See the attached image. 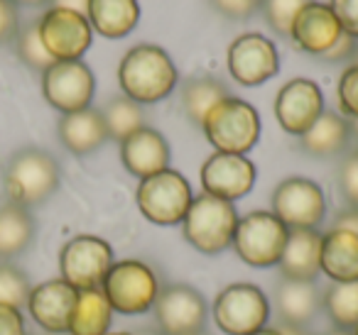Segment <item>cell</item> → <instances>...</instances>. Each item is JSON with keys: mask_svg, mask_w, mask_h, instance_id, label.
I'll list each match as a JSON object with an SVG mask.
<instances>
[{"mask_svg": "<svg viewBox=\"0 0 358 335\" xmlns=\"http://www.w3.org/2000/svg\"><path fill=\"white\" fill-rule=\"evenodd\" d=\"M179 81L177 66L157 45H138L125 52L118 66V84L123 96L140 105L164 100Z\"/></svg>", "mask_w": 358, "mask_h": 335, "instance_id": "6da1fadb", "label": "cell"}, {"mask_svg": "<svg viewBox=\"0 0 358 335\" xmlns=\"http://www.w3.org/2000/svg\"><path fill=\"white\" fill-rule=\"evenodd\" d=\"M59 162L47 149L22 147L10 154L3 172V186L10 203L22 208L42 206L59 188Z\"/></svg>", "mask_w": 358, "mask_h": 335, "instance_id": "7a4b0ae2", "label": "cell"}, {"mask_svg": "<svg viewBox=\"0 0 358 335\" xmlns=\"http://www.w3.org/2000/svg\"><path fill=\"white\" fill-rule=\"evenodd\" d=\"M236 225H238V213L234 203L201 193L194 196L182 221V235L194 250L204 255H219L231 247Z\"/></svg>", "mask_w": 358, "mask_h": 335, "instance_id": "3957f363", "label": "cell"}, {"mask_svg": "<svg viewBox=\"0 0 358 335\" xmlns=\"http://www.w3.org/2000/svg\"><path fill=\"white\" fill-rule=\"evenodd\" d=\"M201 130L216 152L248 154L260 140V115L248 100L229 96L209 110Z\"/></svg>", "mask_w": 358, "mask_h": 335, "instance_id": "277c9868", "label": "cell"}, {"mask_svg": "<svg viewBox=\"0 0 358 335\" xmlns=\"http://www.w3.org/2000/svg\"><path fill=\"white\" fill-rule=\"evenodd\" d=\"M159 279L155 269L143 260H118L106 274L101 291L108 299L113 313L143 315L152 311L159 294Z\"/></svg>", "mask_w": 358, "mask_h": 335, "instance_id": "5b68a950", "label": "cell"}, {"mask_svg": "<svg viewBox=\"0 0 358 335\" xmlns=\"http://www.w3.org/2000/svg\"><path fill=\"white\" fill-rule=\"evenodd\" d=\"M211 318L224 335H253L268 328L270 301L255 284H229L216 294Z\"/></svg>", "mask_w": 358, "mask_h": 335, "instance_id": "8992f818", "label": "cell"}, {"mask_svg": "<svg viewBox=\"0 0 358 335\" xmlns=\"http://www.w3.org/2000/svg\"><path fill=\"white\" fill-rule=\"evenodd\" d=\"M135 201L145 221L155 225H182L194 201V193L182 174L174 169H164L140 181Z\"/></svg>", "mask_w": 358, "mask_h": 335, "instance_id": "52a82bcc", "label": "cell"}, {"mask_svg": "<svg viewBox=\"0 0 358 335\" xmlns=\"http://www.w3.org/2000/svg\"><path fill=\"white\" fill-rule=\"evenodd\" d=\"M287 225L270 211H253L238 218L231 247L248 267H278L287 242Z\"/></svg>", "mask_w": 358, "mask_h": 335, "instance_id": "ba28073f", "label": "cell"}, {"mask_svg": "<svg viewBox=\"0 0 358 335\" xmlns=\"http://www.w3.org/2000/svg\"><path fill=\"white\" fill-rule=\"evenodd\" d=\"M113 262V247L103 237L76 235L59 250V276L76 291L101 289Z\"/></svg>", "mask_w": 358, "mask_h": 335, "instance_id": "9c48e42d", "label": "cell"}, {"mask_svg": "<svg viewBox=\"0 0 358 335\" xmlns=\"http://www.w3.org/2000/svg\"><path fill=\"white\" fill-rule=\"evenodd\" d=\"M155 323L164 335H189L206 330L209 306L201 291L189 284H167L152 304Z\"/></svg>", "mask_w": 358, "mask_h": 335, "instance_id": "30bf717a", "label": "cell"}, {"mask_svg": "<svg viewBox=\"0 0 358 335\" xmlns=\"http://www.w3.org/2000/svg\"><path fill=\"white\" fill-rule=\"evenodd\" d=\"M273 216L280 218L287 230H317L327 216L322 186L304 177L280 181L273 193Z\"/></svg>", "mask_w": 358, "mask_h": 335, "instance_id": "8fae6325", "label": "cell"}, {"mask_svg": "<svg viewBox=\"0 0 358 335\" xmlns=\"http://www.w3.org/2000/svg\"><path fill=\"white\" fill-rule=\"evenodd\" d=\"M40 40L55 61H79L94 40V30L84 13L52 6L40 17Z\"/></svg>", "mask_w": 358, "mask_h": 335, "instance_id": "7c38bea8", "label": "cell"}, {"mask_svg": "<svg viewBox=\"0 0 358 335\" xmlns=\"http://www.w3.org/2000/svg\"><path fill=\"white\" fill-rule=\"evenodd\" d=\"M96 94V76L84 61H55L42 71V96L62 115L91 108Z\"/></svg>", "mask_w": 358, "mask_h": 335, "instance_id": "4fadbf2b", "label": "cell"}, {"mask_svg": "<svg viewBox=\"0 0 358 335\" xmlns=\"http://www.w3.org/2000/svg\"><path fill=\"white\" fill-rule=\"evenodd\" d=\"M229 74L241 86H260L278 76L280 71V54L278 47L268 37L258 32H245L236 37L229 47Z\"/></svg>", "mask_w": 358, "mask_h": 335, "instance_id": "5bb4252c", "label": "cell"}, {"mask_svg": "<svg viewBox=\"0 0 358 335\" xmlns=\"http://www.w3.org/2000/svg\"><path fill=\"white\" fill-rule=\"evenodd\" d=\"M324 110V94L312 79L287 81L275 98V118L280 128L294 137H302Z\"/></svg>", "mask_w": 358, "mask_h": 335, "instance_id": "9a60e30c", "label": "cell"}, {"mask_svg": "<svg viewBox=\"0 0 358 335\" xmlns=\"http://www.w3.org/2000/svg\"><path fill=\"white\" fill-rule=\"evenodd\" d=\"M255 186V164L245 154L214 152L201 164V188L204 193L224 201H238Z\"/></svg>", "mask_w": 358, "mask_h": 335, "instance_id": "2e32d148", "label": "cell"}, {"mask_svg": "<svg viewBox=\"0 0 358 335\" xmlns=\"http://www.w3.org/2000/svg\"><path fill=\"white\" fill-rule=\"evenodd\" d=\"M76 299H79V291L66 284L62 276H57V279H47L32 286L25 306L30 311V318L45 333H66Z\"/></svg>", "mask_w": 358, "mask_h": 335, "instance_id": "e0dca14e", "label": "cell"}, {"mask_svg": "<svg viewBox=\"0 0 358 335\" xmlns=\"http://www.w3.org/2000/svg\"><path fill=\"white\" fill-rule=\"evenodd\" d=\"M341 32L343 30L336 17H334L331 8L324 6V3H317V0L304 6L294 17L292 27H289V37H292L294 45L312 57L327 54L336 45Z\"/></svg>", "mask_w": 358, "mask_h": 335, "instance_id": "ac0fdd59", "label": "cell"}, {"mask_svg": "<svg viewBox=\"0 0 358 335\" xmlns=\"http://www.w3.org/2000/svg\"><path fill=\"white\" fill-rule=\"evenodd\" d=\"M169 157H172L169 142L150 125L135 130L120 142V162L140 181L169 169Z\"/></svg>", "mask_w": 358, "mask_h": 335, "instance_id": "d6986e66", "label": "cell"}, {"mask_svg": "<svg viewBox=\"0 0 358 335\" xmlns=\"http://www.w3.org/2000/svg\"><path fill=\"white\" fill-rule=\"evenodd\" d=\"M275 308H278L280 323L309 328V323L322 313V289L317 286V281L280 276V281L275 284Z\"/></svg>", "mask_w": 358, "mask_h": 335, "instance_id": "ffe728a7", "label": "cell"}, {"mask_svg": "<svg viewBox=\"0 0 358 335\" xmlns=\"http://www.w3.org/2000/svg\"><path fill=\"white\" fill-rule=\"evenodd\" d=\"M319 255H322V232L289 230L282 257L278 262L280 276H285V279L317 281V276L322 274Z\"/></svg>", "mask_w": 358, "mask_h": 335, "instance_id": "44dd1931", "label": "cell"}, {"mask_svg": "<svg viewBox=\"0 0 358 335\" xmlns=\"http://www.w3.org/2000/svg\"><path fill=\"white\" fill-rule=\"evenodd\" d=\"M319 267H322V274L336 284L358 281V235L338 228L324 232Z\"/></svg>", "mask_w": 358, "mask_h": 335, "instance_id": "7402d4cb", "label": "cell"}, {"mask_svg": "<svg viewBox=\"0 0 358 335\" xmlns=\"http://www.w3.org/2000/svg\"><path fill=\"white\" fill-rule=\"evenodd\" d=\"M57 135H59L62 144L76 157H86V154L96 152L108 140L101 110L96 108H84L76 113L62 115L59 125H57Z\"/></svg>", "mask_w": 358, "mask_h": 335, "instance_id": "603a6c76", "label": "cell"}, {"mask_svg": "<svg viewBox=\"0 0 358 335\" xmlns=\"http://www.w3.org/2000/svg\"><path fill=\"white\" fill-rule=\"evenodd\" d=\"M351 123L334 110H324L317 123L299 137V149L312 157H338L351 147Z\"/></svg>", "mask_w": 358, "mask_h": 335, "instance_id": "cb8c5ba5", "label": "cell"}, {"mask_svg": "<svg viewBox=\"0 0 358 335\" xmlns=\"http://www.w3.org/2000/svg\"><path fill=\"white\" fill-rule=\"evenodd\" d=\"M86 17L91 22V30L108 40H120L130 35L140 20L138 0H89Z\"/></svg>", "mask_w": 358, "mask_h": 335, "instance_id": "d4e9b609", "label": "cell"}, {"mask_svg": "<svg viewBox=\"0 0 358 335\" xmlns=\"http://www.w3.org/2000/svg\"><path fill=\"white\" fill-rule=\"evenodd\" d=\"M35 232L37 225L30 208H22L10 201L3 203L0 206V262L22 255L35 240Z\"/></svg>", "mask_w": 358, "mask_h": 335, "instance_id": "484cf974", "label": "cell"}, {"mask_svg": "<svg viewBox=\"0 0 358 335\" xmlns=\"http://www.w3.org/2000/svg\"><path fill=\"white\" fill-rule=\"evenodd\" d=\"M110 323H113V308L101 289L79 291L74 313L69 320L71 335H108Z\"/></svg>", "mask_w": 358, "mask_h": 335, "instance_id": "4316f807", "label": "cell"}, {"mask_svg": "<svg viewBox=\"0 0 358 335\" xmlns=\"http://www.w3.org/2000/svg\"><path fill=\"white\" fill-rule=\"evenodd\" d=\"M229 86L221 79H216V76H192L182 86V108H185L187 118L196 128H201L209 110L224 98H229Z\"/></svg>", "mask_w": 358, "mask_h": 335, "instance_id": "83f0119b", "label": "cell"}, {"mask_svg": "<svg viewBox=\"0 0 358 335\" xmlns=\"http://www.w3.org/2000/svg\"><path fill=\"white\" fill-rule=\"evenodd\" d=\"M322 311L334 328L353 330L358 325V281H331L322 291Z\"/></svg>", "mask_w": 358, "mask_h": 335, "instance_id": "f1b7e54d", "label": "cell"}, {"mask_svg": "<svg viewBox=\"0 0 358 335\" xmlns=\"http://www.w3.org/2000/svg\"><path fill=\"white\" fill-rule=\"evenodd\" d=\"M101 118H103L108 140H115V142H123L135 130L145 128L143 105L130 100L128 96H115V98H110L108 103L101 108Z\"/></svg>", "mask_w": 358, "mask_h": 335, "instance_id": "f546056e", "label": "cell"}, {"mask_svg": "<svg viewBox=\"0 0 358 335\" xmlns=\"http://www.w3.org/2000/svg\"><path fill=\"white\" fill-rule=\"evenodd\" d=\"M13 45H15V54L20 57V61L27 69L42 74V71H47L55 64V59L47 54L45 45L40 40V20H30L27 25H20Z\"/></svg>", "mask_w": 358, "mask_h": 335, "instance_id": "4dcf8cb0", "label": "cell"}, {"mask_svg": "<svg viewBox=\"0 0 358 335\" xmlns=\"http://www.w3.org/2000/svg\"><path fill=\"white\" fill-rule=\"evenodd\" d=\"M32 291L30 276L10 262H0V304L22 308Z\"/></svg>", "mask_w": 358, "mask_h": 335, "instance_id": "1f68e13d", "label": "cell"}, {"mask_svg": "<svg viewBox=\"0 0 358 335\" xmlns=\"http://www.w3.org/2000/svg\"><path fill=\"white\" fill-rule=\"evenodd\" d=\"M312 0H263L260 3V13H263L265 22L273 27L278 35L289 37V27H292L297 13L304 6H309Z\"/></svg>", "mask_w": 358, "mask_h": 335, "instance_id": "d6a6232c", "label": "cell"}, {"mask_svg": "<svg viewBox=\"0 0 358 335\" xmlns=\"http://www.w3.org/2000/svg\"><path fill=\"white\" fill-rule=\"evenodd\" d=\"M336 186L346 208H358V147L343 154L336 172Z\"/></svg>", "mask_w": 358, "mask_h": 335, "instance_id": "836d02e7", "label": "cell"}, {"mask_svg": "<svg viewBox=\"0 0 358 335\" xmlns=\"http://www.w3.org/2000/svg\"><path fill=\"white\" fill-rule=\"evenodd\" d=\"M336 100L346 120H358V64L343 69L336 86Z\"/></svg>", "mask_w": 358, "mask_h": 335, "instance_id": "e575fe53", "label": "cell"}, {"mask_svg": "<svg viewBox=\"0 0 358 335\" xmlns=\"http://www.w3.org/2000/svg\"><path fill=\"white\" fill-rule=\"evenodd\" d=\"M260 3L263 0H209V6L229 20H250L260 10Z\"/></svg>", "mask_w": 358, "mask_h": 335, "instance_id": "d590c367", "label": "cell"}, {"mask_svg": "<svg viewBox=\"0 0 358 335\" xmlns=\"http://www.w3.org/2000/svg\"><path fill=\"white\" fill-rule=\"evenodd\" d=\"M329 8H331L341 30L351 35L353 40H358V0H331Z\"/></svg>", "mask_w": 358, "mask_h": 335, "instance_id": "8d00e7d4", "label": "cell"}, {"mask_svg": "<svg viewBox=\"0 0 358 335\" xmlns=\"http://www.w3.org/2000/svg\"><path fill=\"white\" fill-rule=\"evenodd\" d=\"M20 30V13L13 0H0V45L15 40Z\"/></svg>", "mask_w": 358, "mask_h": 335, "instance_id": "74e56055", "label": "cell"}, {"mask_svg": "<svg viewBox=\"0 0 358 335\" xmlns=\"http://www.w3.org/2000/svg\"><path fill=\"white\" fill-rule=\"evenodd\" d=\"M0 335H27L20 308L0 304Z\"/></svg>", "mask_w": 358, "mask_h": 335, "instance_id": "f35d334b", "label": "cell"}, {"mask_svg": "<svg viewBox=\"0 0 358 335\" xmlns=\"http://www.w3.org/2000/svg\"><path fill=\"white\" fill-rule=\"evenodd\" d=\"M356 52H358V40H353V37L346 35V32H341V37L336 40V45H334L324 57H319V59L331 61V64H338V61H353Z\"/></svg>", "mask_w": 358, "mask_h": 335, "instance_id": "ab89813d", "label": "cell"}, {"mask_svg": "<svg viewBox=\"0 0 358 335\" xmlns=\"http://www.w3.org/2000/svg\"><path fill=\"white\" fill-rule=\"evenodd\" d=\"M331 228L348 230V232H353V235H358V208H343V211H338Z\"/></svg>", "mask_w": 358, "mask_h": 335, "instance_id": "60d3db41", "label": "cell"}, {"mask_svg": "<svg viewBox=\"0 0 358 335\" xmlns=\"http://www.w3.org/2000/svg\"><path fill=\"white\" fill-rule=\"evenodd\" d=\"M57 6L69 8V10L84 13V15H86V10H89V0H57Z\"/></svg>", "mask_w": 358, "mask_h": 335, "instance_id": "b9f144b4", "label": "cell"}, {"mask_svg": "<svg viewBox=\"0 0 358 335\" xmlns=\"http://www.w3.org/2000/svg\"><path fill=\"white\" fill-rule=\"evenodd\" d=\"M278 330L282 335H312L309 333V328H302V325H287V323H280Z\"/></svg>", "mask_w": 358, "mask_h": 335, "instance_id": "7bdbcfd3", "label": "cell"}, {"mask_svg": "<svg viewBox=\"0 0 358 335\" xmlns=\"http://www.w3.org/2000/svg\"><path fill=\"white\" fill-rule=\"evenodd\" d=\"M15 6H27V8H37V6H45L50 0H13Z\"/></svg>", "mask_w": 358, "mask_h": 335, "instance_id": "ee69618b", "label": "cell"}, {"mask_svg": "<svg viewBox=\"0 0 358 335\" xmlns=\"http://www.w3.org/2000/svg\"><path fill=\"white\" fill-rule=\"evenodd\" d=\"M351 123V140L356 142V147H358V120H348Z\"/></svg>", "mask_w": 358, "mask_h": 335, "instance_id": "f6af8a7d", "label": "cell"}, {"mask_svg": "<svg viewBox=\"0 0 358 335\" xmlns=\"http://www.w3.org/2000/svg\"><path fill=\"white\" fill-rule=\"evenodd\" d=\"M324 335H353V330H343V328H331L329 333H324Z\"/></svg>", "mask_w": 358, "mask_h": 335, "instance_id": "bcb514c9", "label": "cell"}, {"mask_svg": "<svg viewBox=\"0 0 358 335\" xmlns=\"http://www.w3.org/2000/svg\"><path fill=\"white\" fill-rule=\"evenodd\" d=\"M253 335H282L278 328H263V330H258V333H253Z\"/></svg>", "mask_w": 358, "mask_h": 335, "instance_id": "7dc6e473", "label": "cell"}, {"mask_svg": "<svg viewBox=\"0 0 358 335\" xmlns=\"http://www.w3.org/2000/svg\"><path fill=\"white\" fill-rule=\"evenodd\" d=\"M135 335H164V333H159L157 328H145V330H140V333H135Z\"/></svg>", "mask_w": 358, "mask_h": 335, "instance_id": "c3c4849f", "label": "cell"}, {"mask_svg": "<svg viewBox=\"0 0 358 335\" xmlns=\"http://www.w3.org/2000/svg\"><path fill=\"white\" fill-rule=\"evenodd\" d=\"M189 335H211V333H206V330H199V333H189Z\"/></svg>", "mask_w": 358, "mask_h": 335, "instance_id": "681fc988", "label": "cell"}, {"mask_svg": "<svg viewBox=\"0 0 358 335\" xmlns=\"http://www.w3.org/2000/svg\"><path fill=\"white\" fill-rule=\"evenodd\" d=\"M108 335H135V333H108Z\"/></svg>", "mask_w": 358, "mask_h": 335, "instance_id": "f907efd6", "label": "cell"}, {"mask_svg": "<svg viewBox=\"0 0 358 335\" xmlns=\"http://www.w3.org/2000/svg\"><path fill=\"white\" fill-rule=\"evenodd\" d=\"M47 335H71V333H47Z\"/></svg>", "mask_w": 358, "mask_h": 335, "instance_id": "816d5d0a", "label": "cell"}, {"mask_svg": "<svg viewBox=\"0 0 358 335\" xmlns=\"http://www.w3.org/2000/svg\"><path fill=\"white\" fill-rule=\"evenodd\" d=\"M353 335H358V325H356V328H353Z\"/></svg>", "mask_w": 358, "mask_h": 335, "instance_id": "f5cc1de1", "label": "cell"}]
</instances>
